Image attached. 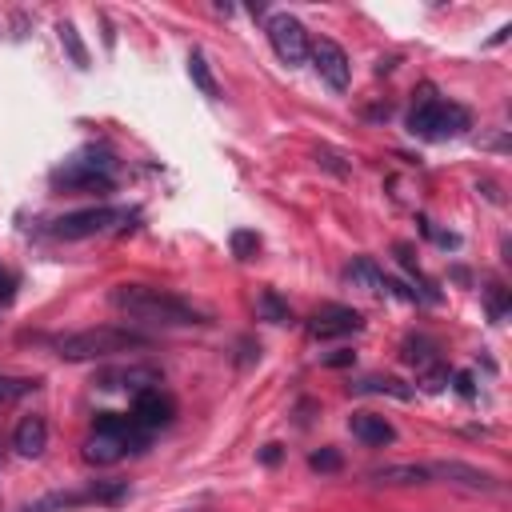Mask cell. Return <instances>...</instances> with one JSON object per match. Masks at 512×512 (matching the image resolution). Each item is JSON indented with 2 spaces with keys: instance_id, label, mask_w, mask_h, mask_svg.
I'll use <instances>...</instances> for the list:
<instances>
[{
  "instance_id": "obj_1",
  "label": "cell",
  "mask_w": 512,
  "mask_h": 512,
  "mask_svg": "<svg viewBox=\"0 0 512 512\" xmlns=\"http://www.w3.org/2000/svg\"><path fill=\"white\" fill-rule=\"evenodd\" d=\"M108 304H112L116 312L132 316V320L160 324V328L208 324V316H204L192 300H184V296H176V292H168V288H156V284H116V288L108 292Z\"/></svg>"
},
{
  "instance_id": "obj_2",
  "label": "cell",
  "mask_w": 512,
  "mask_h": 512,
  "mask_svg": "<svg viewBox=\"0 0 512 512\" xmlns=\"http://www.w3.org/2000/svg\"><path fill=\"white\" fill-rule=\"evenodd\" d=\"M52 348H56L60 360L84 364V360H108V356H120V352H132V348H148V336H144V332H132V328L100 324V328L68 332V336H60Z\"/></svg>"
},
{
  "instance_id": "obj_3",
  "label": "cell",
  "mask_w": 512,
  "mask_h": 512,
  "mask_svg": "<svg viewBox=\"0 0 512 512\" xmlns=\"http://www.w3.org/2000/svg\"><path fill=\"white\" fill-rule=\"evenodd\" d=\"M468 124H472L468 108H460V104H452V100H444V96H436L428 88L408 112V128L420 140H452V136L468 132Z\"/></svg>"
},
{
  "instance_id": "obj_4",
  "label": "cell",
  "mask_w": 512,
  "mask_h": 512,
  "mask_svg": "<svg viewBox=\"0 0 512 512\" xmlns=\"http://www.w3.org/2000/svg\"><path fill=\"white\" fill-rule=\"evenodd\" d=\"M48 180L56 192H108L116 184V164L100 152H80L60 168H52Z\"/></svg>"
},
{
  "instance_id": "obj_5",
  "label": "cell",
  "mask_w": 512,
  "mask_h": 512,
  "mask_svg": "<svg viewBox=\"0 0 512 512\" xmlns=\"http://www.w3.org/2000/svg\"><path fill=\"white\" fill-rule=\"evenodd\" d=\"M124 496H128L124 480H96L92 488H80V492H48V496L32 500L24 512H72L80 504H116Z\"/></svg>"
},
{
  "instance_id": "obj_6",
  "label": "cell",
  "mask_w": 512,
  "mask_h": 512,
  "mask_svg": "<svg viewBox=\"0 0 512 512\" xmlns=\"http://www.w3.org/2000/svg\"><path fill=\"white\" fill-rule=\"evenodd\" d=\"M128 212L124 208H108V204H100V208H80V212H68V216H60V220H52V236L56 240H84V236H100V232H108L116 220H124Z\"/></svg>"
},
{
  "instance_id": "obj_7",
  "label": "cell",
  "mask_w": 512,
  "mask_h": 512,
  "mask_svg": "<svg viewBox=\"0 0 512 512\" xmlns=\"http://www.w3.org/2000/svg\"><path fill=\"white\" fill-rule=\"evenodd\" d=\"M268 40H272V52L292 68V64H304L308 60V32L296 16L288 12H276L268 20Z\"/></svg>"
},
{
  "instance_id": "obj_8",
  "label": "cell",
  "mask_w": 512,
  "mask_h": 512,
  "mask_svg": "<svg viewBox=\"0 0 512 512\" xmlns=\"http://www.w3.org/2000/svg\"><path fill=\"white\" fill-rule=\"evenodd\" d=\"M308 56H312V64H316V72H320V80H324L328 88H336V92L348 88L352 64H348V56H344V48H340L336 40H328V36L312 40V44H308Z\"/></svg>"
},
{
  "instance_id": "obj_9",
  "label": "cell",
  "mask_w": 512,
  "mask_h": 512,
  "mask_svg": "<svg viewBox=\"0 0 512 512\" xmlns=\"http://www.w3.org/2000/svg\"><path fill=\"white\" fill-rule=\"evenodd\" d=\"M364 328V316L348 304H324L308 316V336L316 340H332V336H352Z\"/></svg>"
},
{
  "instance_id": "obj_10",
  "label": "cell",
  "mask_w": 512,
  "mask_h": 512,
  "mask_svg": "<svg viewBox=\"0 0 512 512\" xmlns=\"http://www.w3.org/2000/svg\"><path fill=\"white\" fill-rule=\"evenodd\" d=\"M428 480H444L452 488H464V492H496V476L484 472V468H472L464 460H436L428 464Z\"/></svg>"
},
{
  "instance_id": "obj_11",
  "label": "cell",
  "mask_w": 512,
  "mask_h": 512,
  "mask_svg": "<svg viewBox=\"0 0 512 512\" xmlns=\"http://www.w3.org/2000/svg\"><path fill=\"white\" fill-rule=\"evenodd\" d=\"M172 416H176V404H172V396L164 388H144V392L132 396V420L144 432H156V428L172 424Z\"/></svg>"
},
{
  "instance_id": "obj_12",
  "label": "cell",
  "mask_w": 512,
  "mask_h": 512,
  "mask_svg": "<svg viewBox=\"0 0 512 512\" xmlns=\"http://www.w3.org/2000/svg\"><path fill=\"white\" fill-rule=\"evenodd\" d=\"M92 384H96V388H128V392L136 396V392H144V388H160V372H156V368H144V364L104 368V372H96Z\"/></svg>"
},
{
  "instance_id": "obj_13",
  "label": "cell",
  "mask_w": 512,
  "mask_h": 512,
  "mask_svg": "<svg viewBox=\"0 0 512 512\" xmlns=\"http://www.w3.org/2000/svg\"><path fill=\"white\" fill-rule=\"evenodd\" d=\"M12 448H16L24 460H36V456L48 448V420H44L40 412L20 416V424H16V432H12Z\"/></svg>"
},
{
  "instance_id": "obj_14",
  "label": "cell",
  "mask_w": 512,
  "mask_h": 512,
  "mask_svg": "<svg viewBox=\"0 0 512 512\" xmlns=\"http://www.w3.org/2000/svg\"><path fill=\"white\" fill-rule=\"evenodd\" d=\"M348 432H352L360 444H368V448H384V444L396 440V428H392L384 416H376V412H352Z\"/></svg>"
},
{
  "instance_id": "obj_15",
  "label": "cell",
  "mask_w": 512,
  "mask_h": 512,
  "mask_svg": "<svg viewBox=\"0 0 512 512\" xmlns=\"http://www.w3.org/2000/svg\"><path fill=\"white\" fill-rule=\"evenodd\" d=\"M344 280L368 288V292H392V280L384 276V268L372 260V256H356L348 268H344Z\"/></svg>"
},
{
  "instance_id": "obj_16",
  "label": "cell",
  "mask_w": 512,
  "mask_h": 512,
  "mask_svg": "<svg viewBox=\"0 0 512 512\" xmlns=\"http://www.w3.org/2000/svg\"><path fill=\"white\" fill-rule=\"evenodd\" d=\"M348 392L364 396V392H384V396H396V400H412V388L396 376H364V380H352Z\"/></svg>"
},
{
  "instance_id": "obj_17",
  "label": "cell",
  "mask_w": 512,
  "mask_h": 512,
  "mask_svg": "<svg viewBox=\"0 0 512 512\" xmlns=\"http://www.w3.org/2000/svg\"><path fill=\"white\" fill-rule=\"evenodd\" d=\"M376 484H428V464H388L372 472Z\"/></svg>"
},
{
  "instance_id": "obj_18",
  "label": "cell",
  "mask_w": 512,
  "mask_h": 512,
  "mask_svg": "<svg viewBox=\"0 0 512 512\" xmlns=\"http://www.w3.org/2000/svg\"><path fill=\"white\" fill-rule=\"evenodd\" d=\"M56 32H60V44H64V52L72 56V64H76V68H88L92 60H88V48H84V40H80L76 24H72V20H60V24H56Z\"/></svg>"
},
{
  "instance_id": "obj_19",
  "label": "cell",
  "mask_w": 512,
  "mask_h": 512,
  "mask_svg": "<svg viewBox=\"0 0 512 512\" xmlns=\"http://www.w3.org/2000/svg\"><path fill=\"white\" fill-rule=\"evenodd\" d=\"M188 76H192V84H196L204 96H220V88H216V80H212V68H208V60H204L200 48L188 52Z\"/></svg>"
},
{
  "instance_id": "obj_20",
  "label": "cell",
  "mask_w": 512,
  "mask_h": 512,
  "mask_svg": "<svg viewBox=\"0 0 512 512\" xmlns=\"http://www.w3.org/2000/svg\"><path fill=\"white\" fill-rule=\"evenodd\" d=\"M404 360L424 372V368L436 364V344H432L428 336H408V340H404Z\"/></svg>"
},
{
  "instance_id": "obj_21",
  "label": "cell",
  "mask_w": 512,
  "mask_h": 512,
  "mask_svg": "<svg viewBox=\"0 0 512 512\" xmlns=\"http://www.w3.org/2000/svg\"><path fill=\"white\" fill-rule=\"evenodd\" d=\"M256 312L264 316V320H272V324H288L292 320V308L272 292V288H264L260 292V300H256Z\"/></svg>"
},
{
  "instance_id": "obj_22",
  "label": "cell",
  "mask_w": 512,
  "mask_h": 512,
  "mask_svg": "<svg viewBox=\"0 0 512 512\" xmlns=\"http://www.w3.org/2000/svg\"><path fill=\"white\" fill-rule=\"evenodd\" d=\"M36 388H40V380H32V376H4L0 372V404H12V400H20Z\"/></svg>"
},
{
  "instance_id": "obj_23",
  "label": "cell",
  "mask_w": 512,
  "mask_h": 512,
  "mask_svg": "<svg viewBox=\"0 0 512 512\" xmlns=\"http://www.w3.org/2000/svg\"><path fill=\"white\" fill-rule=\"evenodd\" d=\"M228 244H232V256H236V260H256V252H260V236L248 232V228H236V232L228 236Z\"/></svg>"
},
{
  "instance_id": "obj_24",
  "label": "cell",
  "mask_w": 512,
  "mask_h": 512,
  "mask_svg": "<svg viewBox=\"0 0 512 512\" xmlns=\"http://www.w3.org/2000/svg\"><path fill=\"white\" fill-rule=\"evenodd\" d=\"M484 304H488V316L492 320H504L508 308H512V296H508L504 284H484Z\"/></svg>"
},
{
  "instance_id": "obj_25",
  "label": "cell",
  "mask_w": 512,
  "mask_h": 512,
  "mask_svg": "<svg viewBox=\"0 0 512 512\" xmlns=\"http://www.w3.org/2000/svg\"><path fill=\"white\" fill-rule=\"evenodd\" d=\"M340 464H344V460H340L336 448H320V452L308 456V468H312V472H340Z\"/></svg>"
},
{
  "instance_id": "obj_26",
  "label": "cell",
  "mask_w": 512,
  "mask_h": 512,
  "mask_svg": "<svg viewBox=\"0 0 512 512\" xmlns=\"http://www.w3.org/2000/svg\"><path fill=\"white\" fill-rule=\"evenodd\" d=\"M340 160H344L340 152H332V148H316V164H324V168H332L336 176H348L352 168H348V164H340Z\"/></svg>"
},
{
  "instance_id": "obj_27",
  "label": "cell",
  "mask_w": 512,
  "mask_h": 512,
  "mask_svg": "<svg viewBox=\"0 0 512 512\" xmlns=\"http://www.w3.org/2000/svg\"><path fill=\"white\" fill-rule=\"evenodd\" d=\"M420 228H424V236H432L440 248H456V244H460V236H456V232H440V228H432L428 220H420Z\"/></svg>"
},
{
  "instance_id": "obj_28",
  "label": "cell",
  "mask_w": 512,
  "mask_h": 512,
  "mask_svg": "<svg viewBox=\"0 0 512 512\" xmlns=\"http://www.w3.org/2000/svg\"><path fill=\"white\" fill-rule=\"evenodd\" d=\"M448 384V368H440V364H432V368H424V388H444Z\"/></svg>"
},
{
  "instance_id": "obj_29",
  "label": "cell",
  "mask_w": 512,
  "mask_h": 512,
  "mask_svg": "<svg viewBox=\"0 0 512 512\" xmlns=\"http://www.w3.org/2000/svg\"><path fill=\"white\" fill-rule=\"evenodd\" d=\"M320 364H328V368H344V364H352V352H348V348H336V352L320 356Z\"/></svg>"
},
{
  "instance_id": "obj_30",
  "label": "cell",
  "mask_w": 512,
  "mask_h": 512,
  "mask_svg": "<svg viewBox=\"0 0 512 512\" xmlns=\"http://www.w3.org/2000/svg\"><path fill=\"white\" fill-rule=\"evenodd\" d=\"M12 296H16V276H12V272H4V268H0V304H8V300H12Z\"/></svg>"
},
{
  "instance_id": "obj_31",
  "label": "cell",
  "mask_w": 512,
  "mask_h": 512,
  "mask_svg": "<svg viewBox=\"0 0 512 512\" xmlns=\"http://www.w3.org/2000/svg\"><path fill=\"white\" fill-rule=\"evenodd\" d=\"M456 392H460V396H472V392H476V388H472V376H468V372H456Z\"/></svg>"
},
{
  "instance_id": "obj_32",
  "label": "cell",
  "mask_w": 512,
  "mask_h": 512,
  "mask_svg": "<svg viewBox=\"0 0 512 512\" xmlns=\"http://www.w3.org/2000/svg\"><path fill=\"white\" fill-rule=\"evenodd\" d=\"M260 460H264V464H276V460H280V444H264Z\"/></svg>"
}]
</instances>
